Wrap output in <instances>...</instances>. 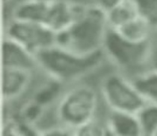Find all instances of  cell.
Returning <instances> with one entry per match:
<instances>
[{
  "label": "cell",
  "mask_w": 157,
  "mask_h": 136,
  "mask_svg": "<svg viewBox=\"0 0 157 136\" xmlns=\"http://www.w3.org/2000/svg\"><path fill=\"white\" fill-rule=\"evenodd\" d=\"M109 28L106 12L96 5L85 6L71 27L56 34V45L83 55L98 53Z\"/></svg>",
  "instance_id": "1"
},
{
  "label": "cell",
  "mask_w": 157,
  "mask_h": 136,
  "mask_svg": "<svg viewBox=\"0 0 157 136\" xmlns=\"http://www.w3.org/2000/svg\"><path fill=\"white\" fill-rule=\"evenodd\" d=\"M38 66L53 81L59 83L76 81L101 64L103 52L83 55L55 45L35 55Z\"/></svg>",
  "instance_id": "2"
},
{
  "label": "cell",
  "mask_w": 157,
  "mask_h": 136,
  "mask_svg": "<svg viewBox=\"0 0 157 136\" xmlns=\"http://www.w3.org/2000/svg\"><path fill=\"white\" fill-rule=\"evenodd\" d=\"M97 95L91 86H76L65 93L57 107V117L63 125L75 130L94 118Z\"/></svg>",
  "instance_id": "3"
},
{
  "label": "cell",
  "mask_w": 157,
  "mask_h": 136,
  "mask_svg": "<svg viewBox=\"0 0 157 136\" xmlns=\"http://www.w3.org/2000/svg\"><path fill=\"white\" fill-rule=\"evenodd\" d=\"M101 93L112 112L137 115L147 104L132 81L120 74L112 73L103 78Z\"/></svg>",
  "instance_id": "4"
},
{
  "label": "cell",
  "mask_w": 157,
  "mask_h": 136,
  "mask_svg": "<svg viewBox=\"0 0 157 136\" xmlns=\"http://www.w3.org/2000/svg\"><path fill=\"white\" fill-rule=\"evenodd\" d=\"M103 53L117 67L137 70L148 65L150 41L142 43L129 41L109 28L104 41Z\"/></svg>",
  "instance_id": "5"
},
{
  "label": "cell",
  "mask_w": 157,
  "mask_h": 136,
  "mask_svg": "<svg viewBox=\"0 0 157 136\" xmlns=\"http://www.w3.org/2000/svg\"><path fill=\"white\" fill-rule=\"evenodd\" d=\"M6 37L18 42L34 55L56 45V34L42 24L13 20Z\"/></svg>",
  "instance_id": "6"
},
{
  "label": "cell",
  "mask_w": 157,
  "mask_h": 136,
  "mask_svg": "<svg viewBox=\"0 0 157 136\" xmlns=\"http://www.w3.org/2000/svg\"><path fill=\"white\" fill-rule=\"evenodd\" d=\"M2 63L3 68L31 72L38 66L35 55L8 37H5L3 41Z\"/></svg>",
  "instance_id": "7"
},
{
  "label": "cell",
  "mask_w": 157,
  "mask_h": 136,
  "mask_svg": "<svg viewBox=\"0 0 157 136\" xmlns=\"http://www.w3.org/2000/svg\"><path fill=\"white\" fill-rule=\"evenodd\" d=\"M31 79V71L3 68L2 96L4 101H13L21 96L29 86Z\"/></svg>",
  "instance_id": "8"
},
{
  "label": "cell",
  "mask_w": 157,
  "mask_h": 136,
  "mask_svg": "<svg viewBox=\"0 0 157 136\" xmlns=\"http://www.w3.org/2000/svg\"><path fill=\"white\" fill-rule=\"evenodd\" d=\"M50 0H23L15 8L13 20L44 25Z\"/></svg>",
  "instance_id": "9"
},
{
  "label": "cell",
  "mask_w": 157,
  "mask_h": 136,
  "mask_svg": "<svg viewBox=\"0 0 157 136\" xmlns=\"http://www.w3.org/2000/svg\"><path fill=\"white\" fill-rule=\"evenodd\" d=\"M106 124L116 136H144L136 115L111 111Z\"/></svg>",
  "instance_id": "10"
},
{
  "label": "cell",
  "mask_w": 157,
  "mask_h": 136,
  "mask_svg": "<svg viewBox=\"0 0 157 136\" xmlns=\"http://www.w3.org/2000/svg\"><path fill=\"white\" fill-rule=\"evenodd\" d=\"M152 28L146 20L138 16L115 30L129 41L142 43L151 40Z\"/></svg>",
  "instance_id": "11"
},
{
  "label": "cell",
  "mask_w": 157,
  "mask_h": 136,
  "mask_svg": "<svg viewBox=\"0 0 157 136\" xmlns=\"http://www.w3.org/2000/svg\"><path fill=\"white\" fill-rule=\"evenodd\" d=\"M132 82L147 103L157 105V71L149 69L132 78Z\"/></svg>",
  "instance_id": "12"
},
{
  "label": "cell",
  "mask_w": 157,
  "mask_h": 136,
  "mask_svg": "<svg viewBox=\"0 0 157 136\" xmlns=\"http://www.w3.org/2000/svg\"><path fill=\"white\" fill-rule=\"evenodd\" d=\"M139 16L132 0H124L117 6L107 12L109 27L117 29Z\"/></svg>",
  "instance_id": "13"
},
{
  "label": "cell",
  "mask_w": 157,
  "mask_h": 136,
  "mask_svg": "<svg viewBox=\"0 0 157 136\" xmlns=\"http://www.w3.org/2000/svg\"><path fill=\"white\" fill-rule=\"evenodd\" d=\"M144 136L157 133V105L147 103L137 114Z\"/></svg>",
  "instance_id": "14"
},
{
  "label": "cell",
  "mask_w": 157,
  "mask_h": 136,
  "mask_svg": "<svg viewBox=\"0 0 157 136\" xmlns=\"http://www.w3.org/2000/svg\"><path fill=\"white\" fill-rule=\"evenodd\" d=\"M138 14L152 28H157V0H132Z\"/></svg>",
  "instance_id": "15"
},
{
  "label": "cell",
  "mask_w": 157,
  "mask_h": 136,
  "mask_svg": "<svg viewBox=\"0 0 157 136\" xmlns=\"http://www.w3.org/2000/svg\"><path fill=\"white\" fill-rule=\"evenodd\" d=\"M44 109L32 99L23 106L20 114V120H17L25 124L34 126V123L41 118Z\"/></svg>",
  "instance_id": "16"
},
{
  "label": "cell",
  "mask_w": 157,
  "mask_h": 136,
  "mask_svg": "<svg viewBox=\"0 0 157 136\" xmlns=\"http://www.w3.org/2000/svg\"><path fill=\"white\" fill-rule=\"evenodd\" d=\"M59 83H60L52 80V83L44 85L37 90L32 99L39 103L40 106L46 108L57 97L59 90Z\"/></svg>",
  "instance_id": "17"
},
{
  "label": "cell",
  "mask_w": 157,
  "mask_h": 136,
  "mask_svg": "<svg viewBox=\"0 0 157 136\" xmlns=\"http://www.w3.org/2000/svg\"><path fill=\"white\" fill-rule=\"evenodd\" d=\"M106 130V123L105 124L102 123L94 118L81 127L72 130V132L74 136H105Z\"/></svg>",
  "instance_id": "18"
},
{
  "label": "cell",
  "mask_w": 157,
  "mask_h": 136,
  "mask_svg": "<svg viewBox=\"0 0 157 136\" xmlns=\"http://www.w3.org/2000/svg\"><path fill=\"white\" fill-rule=\"evenodd\" d=\"M2 136H24L20 122L15 119H9L5 122L2 128Z\"/></svg>",
  "instance_id": "19"
},
{
  "label": "cell",
  "mask_w": 157,
  "mask_h": 136,
  "mask_svg": "<svg viewBox=\"0 0 157 136\" xmlns=\"http://www.w3.org/2000/svg\"><path fill=\"white\" fill-rule=\"evenodd\" d=\"M148 65L150 69L157 71V40L153 42L150 40V56Z\"/></svg>",
  "instance_id": "20"
},
{
  "label": "cell",
  "mask_w": 157,
  "mask_h": 136,
  "mask_svg": "<svg viewBox=\"0 0 157 136\" xmlns=\"http://www.w3.org/2000/svg\"><path fill=\"white\" fill-rule=\"evenodd\" d=\"M123 1L124 0H94V5L107 13Z\"/></svg>",
  "instance_id": "21"
},
{
  "label": "cell",
  "mask_w": 157,
  "mask_h": 136,
  "mask_svg": "<svg viewBox=\"0 0 157 136\" xmlns=\"http://www.w3.org/2000/svg\"><path fill=\"white\" fill-rule=\"evenodd\" d=\"M20 124L24 136H44V132L37 130L34 127V126L25 124L21 122H20Z\"/></svg>",
  "instance_id": "22"
},
{
  "label": "cell",
  "mask_w": 157,
  "mask_h": 136,
  "mask_svg": "<svg viewBox=\"0 0 157 136\" xmlns=\"http://www.w3.org/2000/svg\"><path fill=\"white\" fill-rule=\"evenodd\" d=\"M43 132L44 136H74L73 132L63 129H52Z\"/></svg>",
  "instance_id": "23"
},
{
  "label": "cell",
  "mask_w": 157,
  "mask_h": 136,
  "mask_svg": "<svg viewBox=\"0 0 157 136\" xmlns=\"http://www.w3.org/2000/svg\"><path fill=\"white\" fill-rule=\"evenodd\" d=\"M67 1L74 3V4H77L84 6L94 5V0H67Z\"/></svg>",
  "instance_id": "24"
},
{
  "label": "cell",
  "mask_w": 157,
  "mask_h": 136,
  "mask_svg": "<svg viewBox=\"0 0 157 136\" xmlns=\"http://www.w3.org/2000/svg\"><path fill=\"white\" fill-rule=\"evenodd\" d=\"M105 136H116V135L110 130V129H109L108 126H107V130H106V132H105Z\"/></svg>",
  "instance_id": "25"
},
{
  "label": "cell",
  "mask_w": 157,
  "mask_h": 136,
  "mask_svg": "<svg viewBox=\"0 0 157 136\" xmlns=\"http://www.w3.org/2000/svg\"><path fill=\"white\" fill-rule=\"evenodd\" d=\"M3 1H4V2L6 3V2H9V1H11V0H3Z\"/></svg>",
  "instance_id": "26"
},
{
  "label": "cell",
  "mask_w": 157,
  "mask_h": 136,
  "mask_svg": "<svg viewBox=\"0 0 157 136\" xmlns=\"http://www.w3.org/2000/svg\"><path fill=\"white\" fill-rule=\"evenodd\" d=\"M153 136H157V133H156L154 135H153Z\"/></svg>",
  "instance_id": "27"
},
{
  "label": "cell",
  "mask_w": 157,
  "mask_h": 136,
  "mask_svg": "<svg viewBox=\"0 0 157 136\" xmlns=\"http://www.w3.org/2000/svg\"></svg>",
  "instance_id": "28"
}]
</instances>
